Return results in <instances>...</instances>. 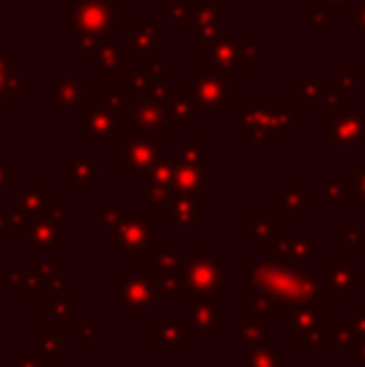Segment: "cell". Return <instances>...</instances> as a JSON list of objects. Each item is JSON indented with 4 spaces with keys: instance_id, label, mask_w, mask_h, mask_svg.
<instances>
[{
    "instance_id": "cell-8",
    "label": "cell",
    "mask_w": 365,
    "mask_h": 367,
    "mask_svg": "<svg viewBox=\"0 0 365 367\" xmlns=\"http://www.w3.org/2000/svg\"><path fill=\"white\" fill-rule=\"evenodd\" d=\"M88 88V80L80 77V80H56V103H53V110H73L80 100H83V93Z\"/></svg>"
},
{
    "instance_id": "cell-6",
    "label": "cell",
    "mask_w": 365,
    "mask_h": 367,
    "mask_svg": "<svg viewBox=\"0 0 365 367\" xmlns=\"http://www.w3.org/2000/svg\"><path fill=\"white\" fill-rule=\"evenodd\" d=\"M161 110L168 123H185L193 113V100L188 90H168L166 98L161 100Z\"/></svg>"
},
{
    "instance_id": "cell-19",
    "label": "cell",
    "mask_w": 365,
    "mask_h": 367,
    "mask_svg": "<svg viewBox=\"0 0 365 367\" xmlns=\"http://www.w3.org/2000/svg\"><path fill=\"white\" fill-rule=\"evenodd\" d=\"M16 70H18V58H0V95H6L8 77Z\"/></svg>"
},
{
    "instance_id": "cell-3",
    "label": "cell",
    "mask_w": 365,
    "mask_h": 367,
    "mask_svg": "<svg viewBox=\"0 0 365 367\" xmlns=\"http://www.w3.org/2000/svg\"><path fill=\"white\" fill-rule=\"evenodd\" d=\"M328 145H358L365 135V113H328Z\"/></svg>"
},
{
    "instance_id": "cell-13",
    "label": "cell",
    "mask_w": 365,
    "mask_h": 367,
    "mask_svg": "<svg viewBox=\"0 0 365 367\" xmlns=\"http://www.w3.org/2000/svg\"><path fill=\"white\" fill-rule=\"evenodd\" d=\"M240 123L248 125L250 130H266L268 132V105H248L240 116Z\"/></svg>"
},
{
    "instance_id": "cell-21",
    "label": "cell",
    "mask_w": 365,
    "mask_h": 367,
    "mask_svg": "<svg viewBox=\"0 0 365 367\" xmlns=\"http://www.w3.org/2000/svg\"><path fill=\"white\" fill-rule=\"evenodd\" d=\"M348 98H350V90H345V88H335L330 95H328V100H326V110H328V113H335L338 105L348 103Z\"/></svg>"
},
{
    "instance_id": "cell-23",
    "label": "cell",
    "mask_w": 365,
    "mask_h": 367,
    "mask_svg": "<svg viewBox=\"0 0 365 367\" xmlns=\"http://www.w3.org/2000/svg\"><path fill=\"white\" fill-rule=\"evenodd\" d=\"M326 195H328V200H333V203H345V200H348V190H345L340 182H328Z\"/></svg>"
},
{
    "instance_id": "cell-27",
    "label": "cell",
    "mask_w": 365,
    "mask_h": 367,
    "mask_svg": "<svg viewBox=\"0 0 365 367\" xmlns=\"http://www.w3.org/2000/svg\"><path fill=\"white\" fill-rule=\"evenodd\" d=\"M323 3H326L328 8H330V11H338V8H345L350 3V0H323Z\"/></svg>"
},
{
    "instance_id": "cell-20",
    "label": "cell",
    "mask_w": 365,
    "mask_h": 367,
    "mask_svg": "<svg viewBox=\"0 0 365 367\" xmlns=\"http://www.w3.org/2000/svg\"><path fill=\"white\" fill-rule=\"evenodd\" d=\"M258 63V48L248 43H238V66L253 68Z\"/></svg>"
},
{
    "instance_id": "cell-4",
    "label": "cell",
    "mask_w": 365,
    "mask_h": 367,
    "mask_svg": "<svg viewBox=\"0 0 365 367\" xmlns=\"http://www.w3.org/2000/svg\"><path fill=\"white\" fill-rule=\"evenodd\" d=\"M221 11H223V0H211V3H203V6L193 13V30L203 38V43L221 40L223 23L221 18H218Z\"/></svg>"
},
{
    "instance_id": "cell-26",
    "label": "cell",
    "mask_w": 365,
    "mask_h": 367,
    "mask_svg": "<svg viewBox=\"0 0 365 367\" xmlns=\"http://www.w3.org/2000/svg\"><path fill=\"white\" fill-rule=\"evenodd\" d=\"M350 20L358 23V27L365 33V6L360 8V11H353V13H350Z\"/></svg>"
},
{
    "instance_id": "cell-22",
    "label": "cell",
    "mask_w": 365,
    "mask_h": 367,
    "mask_svg": "<svg viewBox=\"0 0 365 367\" xmlns=\"http://www.w3.org/2000/svg\"><path fill=\"white\" fill-rule=\"evenodd\" d=\"M303 20L310 23V25L316 27L318 33H323V30L328 27V23H326V11H305V13H303Z\"/></svg>"
},
{
    "instance_id": "cell-25",
    "label": "cell",
    "mask_w": 365,
    "mask_h": 367,
    "mask_svg": "<svg viewBox=\"0 0 365 367\" xmlns=\"http://www.w3.org/2000/svg\"><path fill=\"white\" fill-rule=\"evenodd\" d=\"M350 180H353L355 190H358L360 197L365 200V170H350Z\"/></svg>"
},
{
    "instance_id": "cell-24",
    "label": "cell",
    "mask_w": 365,
    "mask_h": 367,
    "mask_svg": "<svg viewBox=\"0 0 365 367\" xmlns=\"http://www.w3.org/2000/svg\"><path fill=\"white\" fill-rule=\"evenodd\" d=\"M338 237H340V245H343V247H345V242H350V247H358L360 245V237H358V232H355L353 228H350V230H345V228H343V230L338 232Z\"/></svg>"
},
{
    "instance_id": "cell-28",
    "label": "cell",
    "mask_w": 365,
    "mask_h": 367,
    "mask_svg": "<svg viewBox=\"0 0 365 367\" xmlns=\"http://www.w3.org/2000/svg\"><path fill=\"white\" fill-rule=\"evenodd\" d=\"M90 3H98V6H106V3H111V0H90Z\"/></svg>"
},
{
    "instance_id": "cell-2",
    "label": "cell",
    "mask_w": 365,
    "mask_h": 367,
    "mask_svg": "<svg viewBox=\"0 0 365 367\" xmlns=\"http://www.w3.org/2000/svg\"><path fill=\"white\" fill-rule=\"evenodd\" d=\"M190 100H193V110H211L223 108L233 100V70L221 66H205L200 68L198 80L190 85Z\"/></svg>"
},
{
    "instance_id": "cell-10",
    "label": "cell",
    "mask_w": 365,
    "mask_h": 367,
    "mask_svg": "<svg viewBox=\"0 0 365 367\" xmlns=\"http://www.w3.org/2000/svg\"><path fill=\"white\" fill-rule=\"evenodd\" d=\"M98 73H100V77L120 75V48L108 43L98 50Z\"/></svg>"
},
{
    "instance_id": "cell-15",
    "label": "cell",
    "mask_w": 365,
    "mask_h": 367,
    "mask_svg": "<svg viewBox=\"0 0 365 367\" xmlns=\"http://www.w3.org/2000/svg\"><path fill=\"white\" fill-rule=\"evenodd\" d=\"M108 43H111L108 35H78V53H83V55L98 53V50Z\"/></svg>"
},
{
    "instance_id": "cell-17",
    "label": "cell",
    "mask_w": 365,
    "mask_h": 367,
    "mask_svg": "<svg viewBox=\"0 0 365 367\" xmlns=\"http://www.w3.org/2000/svg\"><path fill=\"white\" fill-rule=\"evenodd\" d=\"M28 88H30V80H28V77L18 75V70H16V73H11V77H8V90H6V95H8L11 100H18V95L25 93Z\"/></svg>"
},
{
    "instance_id": "cell-12",
    "label": "cell",
    "mask_w": 365,
    "mask_h": 367,
    "mask_svg": "<svg viewBox=\"0 0 365 367\" xmlns=\"http://www.w3.org/2000/svg\"><path fill=\"white\" fill-rule=\"evenodd\" d=\"M130 30H133V48L138 50V53L150 55V48H153L155 43V27L150 25V23L135 20L133 25H130Z\"/></svg>"
},
{
    "instance_id": "cell-9",
    "label": "cell",
    "mask_w": 365,
    "mask_h": 367,
    "mask_svg": "<svg viewBox=\"0 0 365 367\" xmlns=\"http://www.w3.org/2000/svg\"><path fill=\"white\" fill-rule=\"evenodd\" d=\"M300 120H303V113H295L290 103H268V130L271 132L285 135Z\"/></svg>"
},
{
    "instance_id": "cell-5",
    "label": "cell",
    "mask_w": 365,
    "mask_h": 367,
    "mask_svg": "<svg viewBox=\"0 0 365 367\" xmlns=\"http://www.w3.org/2000/svg\"><path fill=\"white\" fill-rule=\"evenodd\" d=\"M88 132L95 137H100V143L108 145L111 135L120 132V120H118L116 110L100 105L98 100L88 105Z\"/></svg>"
},
{
    "instance_id": "cell-14",
    "label": "cell",
    "mask_w": 365,
    "mask_h": 367,
    "mask_svg": "<svg viewBox=\"0 0 365 367\" xmlns=\"http://www.w3.org/2000/svg\"><path fill=\"white\" fill-rule=\"evenodd\" d=\"M335 73H338V88H345V90H350V93H353V90L360 85V68L340 66Z\"/></svg>"
},
{
    "instance_id": "cell-11",
    "label": "cell",
    "mask_w": 365,
    "mask_h": 367,
    "mask_svg": "<svg viewBox=\"0 0 365 367\" xmlns=\"http://www.w3.org/2000/svg\"><path fill=\"white\" fill-rule=\"evenodd\" d=\"M326 95V80L323 77H310L305 80L300 88L293 90V100L295 103H316Z\"/></svg>"
},
{
    "instance_id": "cell-18",
    "label": "cell",
    "mask_w": 365,
    "mask_h": 367,
    "mask_svg": "<svg viewBox=\"0 0 365 367\" xmlns=\"http://www.w3.org/2000/svg\"><path fill=\"white\" fill-rule=\"evenodd\" d=\"M166 15L171 23H178V20H182V18H188L190 15L188 0H171L166 6Z\"/></svg>"
},
{
    "instance_id": "cell-1",
    "label": "cell",
    "mask_w": 365,
    "mask_h": 367,
    "mask_svg": "<svg viewBox=\"0 0 365 367\" xmlns=\"http://www.w3.org/2000/svg\"><path fill=\"white\" fill-rule=\"evenodd\" d=\"M63 8H66V23H63L66 33L108 35V38L120 33V20H118L120 0H111L106 6L90 0H66Z\"/></svg>"
},
{
    "instance_id": "cell-16",
    "label": "cell",
    "mask_w": 365,
    "mask_h": 367,
    "mask_svg": "<svg viewBox=\"0 0 365 367\" xmlns=\"http://www.w3.org/2000/svg\"><path fill=\"white\" fill-rule=\"evenodd\" d=\"M166 70H168V63L163 61V58H158V55H145V61H143L145 75L163 80V77H166Z\"/></svg>"
},
{
    "instance_id": "cell-7",
    "label": "cell",
    "mask_w": 365,
    "mask_h": 367,
    "mask_svg": "<svg viewBox=\"0 0 365 367\" xmlns=\"http://www.w3.org/2000/svg\"><path fill=\"white\" fill-rule=\"evenodd\" d=\"M200 50H203V55H211L216 66L221 68L233 70V66H238V43L228 35H223L221 40H213V43H203Z\"/></svg>"
}]
</instances>
